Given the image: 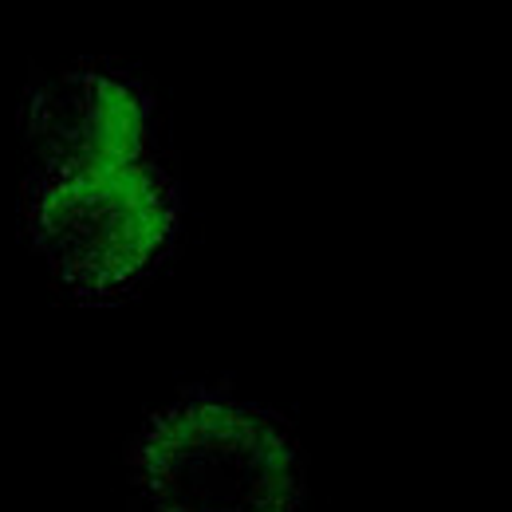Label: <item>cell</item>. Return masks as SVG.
Listing matches in <instances>:
<instances>
[{
    "label": "cell",
    "mask_w": 512,
    "mask_h": 512,
    "mask_svg": "<svg viewBox=\"0 0 512 512\" xmlns=\"http://www.w3.org/2000/svg\"><path fill=\"white\" fill-rule=\"evenodd\" d=\"M142 461L158 512L288 509L292 465L284 442L260 418L221 402L158 422Z\"/></svg>",
    "instance_id": "cell-1"
},
{
    "label": "cell",
    "mask_w": 512,
    "mask_h": 512,
    "mask_svg": "<svg viewBox=\"0 0 512 512\" xmlns=\"http://www.w3.org/2000/svg\"><path fill=\"white\" fill-rule=\"evenodd\" d=\"M170 233V209L142 166L60 182L40 205V241L79 288L130 280Z\"/></svg>",
    "instance_id": "cell-2"
},
{
    "label": "cell",
    "mask_w": 512,
    "mask_h": 512,
    "mask_svg": "<svg viewBox=\"0 0 512 512\" xmlns=\"http://www.w3.org/2000/svg\"><path fill=\"white\" fill-rule=\"evenodd\" d=\"M142 107L123 83L91 71L60 75L28 111V138L60 178H95L134 166L142 150Z\"/></svg>",
    "instance_id": "cell-3"
}]
</instances>
